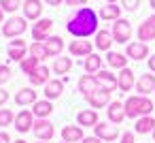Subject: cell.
Returning a JSON list of instances; mask_svg holds the SVG:
<instances>
[{
    "instance_id": "f546056e",
    "label": "cell",
    "mask_w": 155,
    "mask_h": 143,
    "mask_svg": "<svg viewBox=\"0 0 155 143\" xmlns=\"http://www.w3.org/2000/svg\"><path fill=\"white\" fill-rule=\"evenodd\" d=\"M45 47H47L49 56H60L64 49V41H62V37H49L45 41Z\"/></svg>"
},
{
    "instance_id": "4dcf8cb0",
    "label": "cell",
    "mask_w": 155,
    "mask_h": 143,
    "mask_svg": "<svg viewBox=\"0 0 155 143\" xmlns=\"http://www.w3.org/2000/svg\"><path fill=\"white\" fill-rule=\"evenodd\" d=\"M83 66H85V71H87L89 75H94V73H98V71L102 68V58H100L98 54H89V56L85 58Z\"/></svg>"
},
{
    "instance_id": "7c38bea8",
    "label": "cell",
    "mask_w": 155,
    "mask_h": 143,
    "mask_svg": "<svg viewBox=\"0 0 155 143\" xmlns=\"http://www.w3.org/2000/svg\"><path fill=\"white\" fill-rule=\"evenodd\" d=\"M96 90H100V83H98L96 75H83V77L79 79V92H81L85 98H89Z\"/></svg>"
},
{
    "instance_id": "c3c4849f",
    "label": "cell",
    "mask_w": 155,
    "mask_h": 143,
    "mask_svg": "<svg viewBox=\"0 0 155 143\" xmlns=\"http://www.w3.org/2000/svg\"><path fill=\"white\" fill-rule=\"evenodd\" d=\"M0 24H2V9H0Z\"/></svg>"
},
{
    "instance_id": "3957f363",
    "label": "cell",
    "mask_w": 155,
    "mask_h": 143,
    "mask_svg": "<svg viewBox=\"0 0 155 143\" xmlns=\"http://www.w3.org/2000/svg\"><path fill=\"white\" fill-rule=\"evenodd\" d=\"M26 30H28L26 17H17V15H13L9 22H5V24H2V34H5V37H9V39H15V37L24 34Z\"/></svg>"
},
{
    "instance_id": "8992f818",
    "label": "cell",
    "mask_w": 155,
    "mask_h": 143,
    "mask_svg": "<svg viewBox=\"0 0 155 143\" xmlns=\"http://www.w3.org/2000/svg\"><path fill=\"white\" fill-rule=\"evenodd\" d=\"M94 132H96V137L102 139V141H115V139L119 137L117 124H110V122H98V124L94 126Z\"/></svg>"
},
{
    "instance_id": "681fc988",
    "label": "cell",
    "mask_w": 155,
    "mask_h": 143,
    "mask_svg": "<svg viewBox=\"0 0 155 143\" xmlns=\"http://www.w3.org/2000/svg\"><path fill=\"white\" fill-rule=\"evenodd\" d=\"M106 2H117V0H106Z\"/></svg>"
},
{
    "instance_id": "7402d4cb",
    "label": "cell",
    "mask_w": 155,
    "mask_h": 143,
    "mask_svg": "<svg viewBox=\"0 0 155 143\" xmlns=\"http://www.w3.org/2000/svg\"><path fill=\"white\" fill-rule=\"evenodd\" d=\"M119 17H121V7H117L115 2H106L104 7H100V19L117 22Z\"/></svg>"
},
{
    "instance_id": "f907efd6",
    "label": "cell",
    "mask_w": 155,
    "mask_h": 143,
    "mask_svg": "<svg viewBox=\"0 0 155 143\" xmlns=\"http://www.w3.org/2000/svg\"><path fill=\"white\" fill-rule=\"evenodd\" d=\"M153 141H155V130H153Z\"/></svg>"
},
{
    "instance_id": "ab89813d",
    "label": "cell",
    "mask_w": 155,
    "mask_h": 143,
    "mask_svg": "<svg viewBox=\"0 0 155 143\" xmlns=\"http://www.w3.org/2000/svg\"><path fill=\"white\" fill-rule=\"evenodd\" d=\"M87 0H66V5L68 7H85Z\"/></svg>"
},
{
    "instance_id": "6da1fadb",
    "label": "cell",
    "mask_w": 155,
    "mask_h": 143,
    "mask_svg": "<svg viewBox=\"0 0 155 143\" xmlns=\"http://www.w3.org/2000/svg\"><path fill=\"white\" fill-rule=\"evenodd\" d=\"M66 30L77 39H87V37L96 34L98 32V13L89 7L77 9L70 15V19L66 24Z\"/></svg>"
},
{
    "instance_id": "8fae6325",
    "label": "cell",
    "mask_w": 155,
    "mask_h": 143,
    "mask_svg": "<svg viewBox=\"0 0 155 143\" xmlns=\"http://www.w3.org/2000/svg\"><path fill=\"white\" fill-rule=\"evenodd\" d=\"M21 9H24L26 19H32V22L41 19V15H43V0H24Z\"/></svg>"
},
{
    "instance_id": "ba28073f",
    "label": "cell",
    "mask_w": 155,
    "mask_h": 143,
    "mask_svg": "<svg viewBox=\"0 0 155 143\" xmlns=\"http://www.w3.org/2000/svg\"><path fill=\"white\" fill-rule=\"evenodd\" d=\"M125 56L130 60H144L149 58V45L142 43V41H134V43H127V49H125Z\"/></svg>"
},
{
    "instance_id": "83f0119b",
    "label": "cell",
    "mask_w": 155,
    "mask_h": 143,
    "mask_svg": "<svg viewBox=\"0 0 155 143\" xmlns=\"http://www.w3.org/2000/svg\"><path fill=\"white\" fill-rule=\"evenodd\" d=\"M15 103L26 107V105H34L36 103V92L32 88H21L17 94H15Z\"/></svg>"
},
{
    "instance_id": "ee69618b",
    "label": "cell",
    "mask_w": 155,
    "mask_h": 143,
    "mask_svg": "<svg viewBox=\"0 0 155 143\" xmlns=\"http://www.w3.org/2000/svg\"><path fill=\"white\" fill-rule=\"evenodd\" d=\"M0 143H11V137H9V132H0Z\"/></svg>"
},
{
    "instance_id": "e0dca14e",
    "label": "cell",
    "mask_w": 155,
    "mask_h": 143,
    "mask_svg": "<svg viewBox=\"0 0 155 143\" xmlns=\"http://www.w3.org/2000/svg\"><path fill=\"white\" fill-rule=\"evenodd\" d=\"M68 49H70V54H72V56H79V58H87L89 54H94V51H91V49H94V45H91L89 41H85V39L72 41Z\"/></svg>"
},
{
    "instance_id": "5b68a950",
    "label": "cell",
    "mask_w": 155,
    "mask_h": 143,
    "mask_svg": "<svg viewBox=\"0 0 155 143\" xmlns=\"http://www.w3.org/2000/svg\"><path fill=\"white\" fill-rule=\"evenodd\" d=\"M32 132L36 134L38 141H51L55 130H53V124L45 117V120H34V126H32Z\"/></svg>"
},
{
    "instance_id": "d4e9b609",
    "label": "cell",
    "mask_w": 155,
    "mask_h": 143,
    "mask_svg": "<svg viewBox=\"0 0 155 143\" xmlns=\"http://www.w3.org/2000/svg\"><path fill=\"white\" fill-rule=\"evenodd\" d=\"M113 43H115L113 32H108V30H98V32H96V47H98L100 51H108Z\"/></svg>"
},
{
    "instance_id": "484cf974",
    "label": "cell",
    "mask_w": 155,
    "mask_h": 143,
    "mask_svg": "<svg viewBox=\"0 0 155 143\" xmlns=\"http://www.w3.org/2000/svg\"><path fill=\"white\" fill-rule=\"evenodd\" d=\"M77 122H79V126H96L98 124V113L94 111V109H83V111H79L77 113Z\"/></svg>"
},
{
    "instance_id": "603a6c76",
    "label": "cell",
    "mask_w": 155,
    "mask_h": 143,
    "mask_svg": "<svg viewBox=\"0 0 155 143\" xmlns=\"http://www.w3.org/2000/svg\"><path fill=\"white\" fill-rule=\"evenodd\" d=\"M51 111H53V105H51V100H36L34 105H32V113H34V117H38V120H45V117H49L51 115Z\"/></svg>"
},
{
    "instance_id": "f6af8a7d",
    "label": "cell",
    "mask_w": 155,
    "mask_h": 143,
    "mask_svg": "<svg viewBox=\"0 0 155 143\" xmlns=\"http://www.w3.org/2000/svg\"><path fill=\"white\" fill-rule=\"evenodd\" d=\"M43 2H47L49 7H60V5L64 2V0H43Z\"/></svg>"
},
{
    "instance_id": "7bdbcfd3",
    "label": "cell",
    "mask_w": 155,
    "mask_h": 143,
    "mask_svg": "<svg viewBox=\"0 0 155 143\" xmlns=\"http://www.w3.org/2000/svg\"><path fill=\"white\" fill-rule=\"evenodd\" d=\"M149 71H151V73L155 75V54H153V56L149 58Z\"/></svg>"
},
{
    "instance_id": "52a82bcc",
    "label": "cell",
    "mask_w": 155,
    "mask_h": 143,
    "mask_svg": "<svg viewBox=\"0 0 155 143\" xmlns=\"http://www.w3.org/2000/svg\"><path fill=\"white\" fill-rule=\"evenodd\" d=\"M51 28H53V22H51V19H38V22L32 26V39H34L36 43L47 41V39H49Z\"/></svg>"
},
{
    "instance_id": "44dd1931",
    "label": "cell",
    "mask_w": 155,
    "mask_h": 143,
    "mask_svg": "<svg viewBox=\"0 0 155 143\" xmlns=\"http://www.w3.org/2000/svg\"><path fill=\"white\" fill-rule=\"evenodd\" d=\"M62 92H64V79H51L49 83H45V98L47 100L60 98Z\"/></svg>"
},
{
    "instance_id": "816d5d0a",
    "label": "cell",
    "mask_w": 155,
    "mask_h": 143,
    "mask_svg": "<svg viewBox=\"0 0 155 143\" xmlns=\"http://www.w3.org/2000/svg\"><path fill=\"white\" fill-rule=\"evenodd\" d=\"M38 143H47V141H38Z\"/></svg>"
},
{
    "instance_id": "9a60e30c",
    "label": "cell",
    "mask_w": 155,
    "mask_h": 143,
    "mask_svg": "<svg viewBox=\"0 0 155 143\" xmlns=\"http://www.w3.org/2000/svg\"><path fill=\"white\" fill-rule=\"evenodd\" d=\"M136 92L140 96H147L151 92H155V75L153 73H147V75H140L136 79Z\"/></svg>"
},
{
    "instance_id": "cb8c5ba5",
    "label": "cell",
    "mask_w": 155,
    "mask_h": 143,
    "mask_svg": "<svg viewBox=\"0 0 155 143\" xmlns=\"http://www.w3.org/2000/svg\"><path fill=\"white\" fill-rule=\"evenodd\" d=\"M62 139L66 143H77V141H83V128L81 126H64L62 128Z\"/></svg>"
},
{
    "instance_id": "277c9868",
    "label": "cell",
    "mask_w": 155,
    "mask_h": 143,
    "mask_svg": "<svg viewBox=\"0 0 155 143\" xmlns=\"http://www.w3.org/2000/svg\"><path fill=\"white\" fill-rule=\"evenodd\" d=\"M113 39L117 41V43H127L130 41V37H132V24L127 22V19H123V17H119L115 24H113Z\"/></svg>"
},
{
    "instance_id": "836d02e7",
    "label": "cell",
    "mask_w": 155,
    "mask_h": 143,
    "mask_svg": "<svg viewBox=\"0 0 155 143\" xmlns=\"http://www.w3.org/2000/svg\"><path fill=\"white\" fill-rule=\"evenodd\" d=\"M36 66H38V60H36V58H32V56H30V58H26V60H21V71H24L26 75H30Z\"/></svg>"
},
{
    "instance_id": "74e56055",
    "label": "cell",
    "mask_w": 155,
    "mask_h": 143,
    "mask_svg": "<svg viewBox=\"0 0 155 143\" xmlns=\"http://www.w3.org/2000/svg\"><path fill=\"white\" fill-rule=\"evenodd\" d=\"M138 7H140V0H121V9H125V11H138Z\"/></svg>"
},
{
    "instance_id": "7dc6e473",
    "label": "cell",
    "mask_w": 155,
    "mask_h": 143,
    "mask_svg": "<svg viewBox=\"0 0 155 143\" xmlns=\"http://www.w3.org/2000/svg\"><path fill=\"white\" fill-rule=\"evenodd\" d=\"M15 143H28V141H24V139H17V141H15Z\"/></svg>"
},
{
    "instance_id": "b9f144b4",
    "label": "cell",
    "mask_w": 155,
    "mask_h": 143,
    "mask_svg": "<svg viewBox=\"0 0 155 143\" xmlns=\"http://www.w3.org/2000/svg\"><path fill=\"white\" fill-rule=\"evenodd\" d=\"M83 143H102V139H98V137H85Z\"/></svg>"
},
{
    "instance_id": "f1b7e54d",
    "label": "cell",
    "mask_w": 155,
    "mask_h": 143,
    "mask_svg": "<svg viewBox=\"0 0 155 143\" xmlns=\"http://www.w3.org/2000/svg\"><path fill=\"white\" fill-rule=\"evenodd\" d=\"M127 56H123V54H119V51H108L106 54V62H108V66L110 68H125L127 66Z\"/></svg>"
},
{
    "instance_id": "1f68e13d",
    "label": "cell",
    "mask_w": 155,
    "mask_h": 143,
    "mask_svg": "<svg viewBox=\"0 0 155 143\" xmlns=\"http://www.w3.org/2000/svg\"><path fill=\"white\" fill-rule=\"evenodd\" d=\"M70 68H72V60L70 58H58L53 62V73L55 75H66Z\"/></svg>"
},
{
    "instance_id": "ffe728a7",
    "label": "cell",
    "mask_w": 155,
    "mask_h": 143,
    "mask_svg": "<svg viewBox=\"0 0 155 143\" xmlns=\"http://www.w3.org/2000/svg\"><path fill=\"white\" fill-rule=\"evenodd\" d=\"M28 79H30V83H32V85H45V83H49V81H51V79H49V68L38 64V66L28 75Z\"/></svg>"
},
{
    "instance_id": "5bb4252c",
    "label": "cell",
    "mask_w": 155,
    "mask_h": 143,
    "mask_svg": "<svg viewBox=\"0 0 155 143\" xmlns=\"http://www.w3.org/2000/svg\"><path fill=\"white\" fill-rule=\"evenodd\" d=\"M32 126H34V113H32V111L24 109V111H19V113L15 115V128H17L19 132H30Z\"/></svg>"
},
{
    "instance_id": "7a4b0ae2",
    "label": "cell",
    "mask_w": 155,
    "mask_h": 143,
    "mask_svg": "<svg viewBox=\"0 0 155 143\" xmlns=\"http://www.w3.org/2000/svg\"><path fill=\"white\" fill-rule=\"evenodd\" d=\"M123 107H125V117H142V115H151V111H153V100L151 98H147V96H140V94H136V96H130L125 103H123Z\"/></svg>"
},
{
    "instance_id": "4fadbf2b",
    "label": "cell",
    "mask_w": 155,
    "mask_h": 143,
    "mask_svg": "<svg viewBox=\"0 0 155 143\" xmlns=\"http://www.w3.org/2000/svg\"><path fill=\"white\" fill-rule=\"evenodd\" d=\"M106 115H108V122L110 124H121L125 120V107L121 100H110L108 109H106Z\"/></svg>"
},
{
    "instance_id": "d6986e66",
    "label": "cell",
    "mask_w": 155,
    "mask_h": 143,
    "mask_svg": "<svg viewBox=\"0 0 155 143\" xmlns=\"http://www.w3.org/2000/svg\"><path fill=\"white\" fill-rule=\"evenodd\" d=\"M117 79H119V90L121 92H130L134 85H136V79H134V71L132 68H121V73L117 75Z\"/></svg>"
},
{
    "instance_id": "e575fe53",
    "label": "cell",
    "mask_w": 155,
    "mask_h": 143,
    "mask_svg": "<svg viewBox=\"0 0 155 143\" xmlns=\"http://www.w3.org/2000/svg\"><path fill=\"white\" fill-rule=\"evenodd\" d=\"M15 120L11 109H0V126H11V122Z\"/></svg>"
},
{
    "instance_id": "30bf717a",
    "label": "cell",
    "mask_w": 155,
    "mask_h": 143,
    "mask_svg": "<svg viewBox=\"0 0 155 143\" xmlns=\"http://www.w3.org/2000/svg\"><path fill=\"white\" fill-rule=\"evenodd\" d=\"M96 79H98V83H100V88L102 90H106V92H113V90H117L119 88V79L110 73V71H98L96 73Z\"/></svg>"
},
{
    "instance_id": "2e32d148",
    "label": "cell",
    "mask_w": 155,
    "mask_h": 143,
    "mask_svg": "<svg viewBox=\"0 0 155 143\" xmlns=\"http://www.w3.org/2000/svg\"><path fill=\"white\" fill-rule=\"evenodd\" d=\"M26 51H28V45H26V41H21V39H15V41H11L9 43V47H7V54H9V58L11 60H26Z\"/></svg>"
},
{
    "instance_id": "ac0fdd59",
    "label": "cell",
    "mask_w": 155,
    "mask_h": 143,
    "mask_svg": "<svg viewBox=\"0 0 155 143\" xmlns=\"http://www.w3.org/2000/svg\"><path fill=\"white\" fill-rule=\"evenodd\" d=\"M87 103L94 107V109H102V107H108L110 105V92H106V90H96L89 98H87Z\"/></svg>"
},
{
    "instance_id": "4316f807",
    "label": "cell",
    "mask_w": 155,
    "mask_h": 143,
    "mask_svg": "<svg viewBox=\"0 0 155 143\" xmlns=\"http://www.w3.org/2000/svg\"><path fill=\"white\" fill-rule=\"evenodd\" d=\"M134 130H136L138 134H149V132H153V130H155V117H151V115H142V117H138Z\"/></svg>"
},
{
    "instance_id": "9c48e42d",
    "label": "cell",
    "mask_w": 155,
    "mask_h": 143,
    "mask_svg": "<svg viewBox=\"0 0 155 143\" xmlns=\"http://www.w3.org/2000/svg\"><path fill=\"white\" fill-rule=\"evenodd\" d=\"M138 41H142V43L155 41V13L138 26Z\"/></svg>"
},
{
    "instance_id": "8d00e7d4",
    "label": "cell",
    "mask_w": 155,
    "mask_h": 143,
    "mask_svg": "<svg viewBox=\"0 0 155 143\" xmlns=\"http://www.w3.org/2000/svg\"><path fill=\"white\" fill-rule=\"evenodd\" d=\"M9 79H11V68L7 64H0V88H2Z\"/></svg>"
},
{
    "instance_id": "60d3db41",
    "label": "cell",
    "mask_w": 155,
    "mask_h": 143,
    "mask_svg": "<svg viewBox=\"0 0 155 143\" xmlns=\"http://www.w3.org/2000/svg\"><path fill=\"white\" fill-rule=\"evenodd\" d=\"M9 100V92L7 90H2V88H0V107H2L5 103Z\"/></svg>"
},
{
    "instance_id": "bcb514c9",
    "label": "cell",
    "mask_w": 155,
    "mask_h": 143,
    "mask_svg": "<svg viewBox=\"0 0 155 143\" xmlns=\"http://www.w3.org/2000/svg\"><path fill=\"white\" fill-rule=\"evenodd\" d=\"M151 9H153V11H155V0H151Z\"/></svg>"
},
{
    "instance_id": "f5cc1de1",
    "label": "cell",
    "mask_w": 155,
    "mask_h": 143,
    "mask_svg": "<svg viewBox=\"0 0 155 143\" xmlns=\"http://www.w3.org/2000/svg\"><path fill=\"white\" fill-rule=\"evenodd\" d=\"M64 143H66V141H64Z\"/></svg>"
},
{
    "instance_id": "d590c367",
    "label": "cell",
    "mask_w": 155,
    "mask_h": 143,
    "mask_svg": "<svg viewBox=\"0 0 155 143\" xmlns=\"http://www.w3.org/2000/svg\"><path fill=\"white\" fill-rule=\"evenodd\" d=\"M0 9L7 11V13H15L19 9V2L17 0H0Z\"/></svg>"
},
{
    "instance_id": "d6a6232c",
    "label": "cell",
    "mask_w": 155,
    "mask_h": 143,
    "mask_svg": "<svg viewBox=\"0 0 155 143\" xmlns=\"http://www.w3.org/2000/svg\"><path fill=\"white\" fill-rule=\"evenodd\" d=\"M30 56H32V58H36V60L41 62V60L49 58V51H47L45 43H32V45H30Z\"/></svg>"
},
{
    "instance_id": "f35d334b",
    "label": "cell",
    "mask_w": 155,
    "mask_h": 143,
    "mask_svg": "<svg viewBox=\"0 0 155 143\" xmlns=\"http://www.w3.org/2000/svg\"><path fill=\"white\" fill-rule=\"evenodd\" d=\"M121 143H136L134 132H123V134H121Z\"/></svg>"
}]
</instances>
